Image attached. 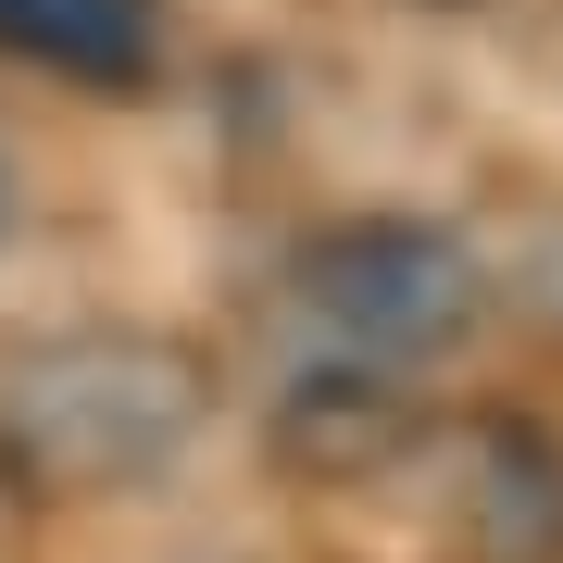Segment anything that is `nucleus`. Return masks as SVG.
I'll return each instance as SVG.
<instances>
[{
	"label": "nucleus",
	"mask_w": 563,
	"mask_h": 563,
	"mask_svg": "<svg viewBox=\"0 0 563 563\" xmlns=\"http://www.w3.org/2000/svg\"><path fill=\"white\" fill-rule=\"evenodd\" d=\"M213 426L201 351L151 325H76L0 363V488L25 501H125L163 488Z\"/></svg>",
	"instance_id": "nucleus-1"
},
{
	"label": "nucleus",
	"mask_w": 563,
	"mask_h": 563,
	"mask_svg": "<svg viewBox=\"0 0 563 563\" xmlns=\"http://www.w3.org/2000/svg\"><path fill=\"white\" fill-rule=\"evenodd\" d=\"M476 313H488L476 251L426 213H351L325 239H301V263H288V325L313 339V363L426 376L476 339Z\"/></svg>",
	"instance_id": "nucleus-2"
},
{
	"label": "nucleus",
	"mask_w": 563,
	"mask_h": 563,
	"mask_svg": "<svg viewBox=\"0 0 563 563\" xmlns=\"http://www.w3.org/2000/svg\"><path fill=\"white\" fill-rule=\"evenodd\" d=\"M439 501L463 563H563V439L539 413H476L451 439Z\"/></svg>",
	"instance_id": "nucleus-3"
},
{
	"label": "nucleus",
	"mask_w": 563,
	"mask_h": 563,
	"mask_svg": "<svg viewBox=\"0 0 563 563\" xmlns=\"http://www.w3.org/2000/svg\"><path fill=\"white\" fill-rule=\"evenodd\" d=\"M413 426H401V376H363V363H313L301 388H288V463H313V476H363V463H388Z\"/></svg>",
	"instance_id": "nucleus-4"
},
{
	"label": "nucleus",
	"mask_w": 563,
	"mask_h": 563,
	"mask_svg": "<svg viewBox=\"0 0 563 563\" xmlns=\"http://www.w3.org/2000/svg\"><path fill=\"white\" fill-rule=\"evenodd\" d=\"M0 51L51 63L88 88H139L151 76V0H0Z\"/></svg>",
	"instance_id": "nucleus-5"
},
{
	"label": "nucleus",
	"mask_w": 563,
	"mask_h": 563,
	"mask_svg": "<svg viewBox=\"0 0 563 563\" xmlns=\"http://www.w3.org/2000/svg\"><path fill=\"white\" fill-rule=\"evenodd\" d=\"M0 225H13V163H0Z\"/></svg>",
	"instance_id": "nucleus-6"
}]
</instances>
